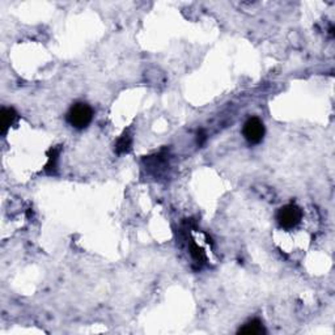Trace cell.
Listing matches in <instances>:
<instances>
[{
	"mask_svg": "<svg viewBox=\"0 0 335 335\" xmlns=\"http://www.w3.org/2000/svg\"><path fill=\"white\" fill-rule=\"evenodd\" d=\"M59 152H60V148H51L49 151V160H47V164L45 166V173L52 176L56 173V163H58L59 159Z\"/></svg>",
	"mask_w": 335,
	"mask_h": 335,
	"instance_id": "cell-6",
	"label": "cell"
},
{
	"mask_svg": "<svg viewBox=\"0 0 335 335\" xmlns=\"http://www.w3.org/2000/svg\"><path fill=\"white\" fill-rule=\"evenodd\" d=\"M17 113L13 108H3L0 111V126H2V133H6L10 128L11 124L16 120Z\"/></svg>",
	"mask_w": 335,
	"mask_h": 335,
	"instance_id": "cell-5",
	"label": "cell"
},
{
	"mask_svg": "<svg viewBox=\"0 0 335 335\" xmlns=\"http://www.w3.org/2000/svg\"><path fill=\"white\" fill-rule=\"evenodd\" d=\"M131 143H132V140H131V137L128 133L124 132L122 137L118 139L117 144H115V152L118 155H122V153H127L128 151L131 150Z\"/></svg>",
	"mask_w": 335,
	"mask_h": 335,
	"instance_id": "cell-7",
	"label": "cell"
},
{
	"mask_svg": "<svg viewBox=\"0 0 335 335\" xmlns=\"http://www.w3.org/2000/svg\"><path fill=\"white\" fill-rule=\"evenodd\" d=\"M303 219V211L296 205H287L279 209L277 214V220L284 229H291L299 225Z\"/></svg>",
	"mask_w": 335,
	"mask_h": 335,
	"instance_id": "cell-2",
	"label": "cell"
},
{
	"mask_svg": "<svg viewBox=\"0 0 335 335\" xmlns=\"http://www.w3.org/2000/svg\"><path fill=\"white\" fill-rule=\"evenodd\" d=\"M238 334L260 335V334H266V329H264L263 323L260 322L259 319H251V321L245 323V325L238 330Z\"/></svg>",
	"mask_w": 335,
	"mask_h": 335,
	"instance_id": "cell-4",
	"label": "cell"
},
{
	"mask_svg": "<svg viewBox=\"0 0 335 335\" xmlns=\"http://www.w3.org/2000/svg\"><path fill=\"white\" fill-rule=\"evenodd\" d=\"M264 124L263 122L257 117H251L245 122L244 128H242V133L244 138L249 142L250 144H258L263 140L264 137Z\"/></svg>",
	"mask_w": 335,
	"mask_h": 335,
	"instance_id": "cell-3",
	"label": "cell"
},
{
	"mask_svg": "<svg viewBox=\"0 0 335 335\" xmlns=\"http://www.w3.org/2000/svg\"><path fill=\"white\" fill-rule=\"evenodd\" d=\"M67 122L76 130H83L88 127L93 119V109L85 102H78L72 105L67 113Z\"/></svg>",
	"mask_w": 335,
	"mask_h": 335,
	"instance_id": "cell-1",
	"label": "cell"
}]
</instances>
